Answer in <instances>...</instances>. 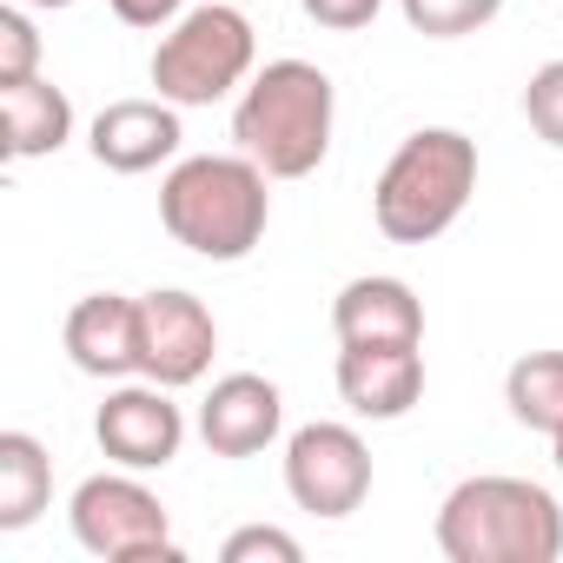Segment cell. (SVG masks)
I'll list each match as a JSON object with an SVG mask.
<instances>
[{
	"mask_svg": "<svg viewBox=\"0 0 563 563\" xmlns=\"http://www.w3.org/2000/svg\"><path fill=\"white\" fill-rule=\"evenodd\" d=\"M265 179L272 173L258 159H245V153H192L159 179V225L192 258L239 265L272 225Z\"/></svg>",
	"mask_w": 563,
	"mask_h": 563,
	"instance_id": "1",
	"label": "cell"
},
{
	"mask_svg": "<svg viewBox=\"0 0 563 563\" xmlns=\"http://www.w3.org/2000/svg\"><path fill=\"white\" fill-rule=\"evenodd\" d=\"M332 120H339V93H332L325 67H312V60H265L239 87L232 146L245 159H258L272 179H306L332 153Z\"/></svg>",
	"mask_w": 563,
	"mask_h": 563,
	"instance_id": "2",
	"label": "cell"
},
{
	"mask_svg": "<svg viewBox=\"0 0 563 563\" xmlns=\"http://www.w3.org/2000/svg\"><path fill=\"white\" fill-rule=\"evenodd\" d=\"M451 563H556L563 556V504L530 477H464L438 504L431 523Z\"/></svg>",
	"mask_w": 563,
	"mask_h": 563,
	"instance_id": "3",
	"label": "cell"
},
{
	"mask_svg": "<svg viewBox=\"0 0 563 563\" xmlns=\"http://www.w3.org/2000/svg\"><path fill=\"white\" fill-rule=\"evenodd\" d=\"M477 192V140L457 126H418L372 186V219L391 245L444 239Z\"/></svg>",
	"mask_w": 563,
	"mask_h": 563,
	"instance_id": "4",
	"label": "cell"
},
{
	"mask_svg": "<svg viewBox=\"0 0 563 563\" xmlns=\"http://www.w3.org/2000/svg\"><path fill=\"white\" fill-rule=\"evenodd\" d=\"M252 67H258V34L225 0L186 8L153 47V87L173 107H212V100L239 93L252 80Z\"/></svg>",
	"mask_w": 563,
	"mask_h": 563,
	"instance_id": "5",
	"label": "cell"
},
{
	"mask_svg": "<svg viewBox=\"0 0 563 563\" xmlns=\"http://www.w3.org/2000/svg\"><path fill=\"white\" fill-rule=\"evenodd\" d=\"M67 523H74V543L100 563H186V550L173 543L166 504L126 464L87 477L67 504Z\"/></svg>",
	"mask_w": 563,
	"mask_h": 563,
	"instance_id": "6",
	"label": "cell"
},
{
	"mask_svg": "<svg viewBox=\"0 0 563 563\" xmlns=\"http://www.w3.org/2000/svg\"><path fill=\"white\" fill-rule=\"evenodd\" d=\"M286 490L312 517H352L372 497V451L352 424L312 418L286 438Z\"/></svg>",
	"mask_w": 563,
	"mask_h": 563,
	"instance_id": "7",
	"label": "cell"
},
{
	"mask_svg": "<svg viewBox=\"0 0 563 563\" xmlns=\"http://www.w3.org/2000/svg\"><path fill=\"white\" fill-rule=\"evenodd\" d=\"M212 352H219V325H212L206 299H192L179 286H159L140 299V378L186 391L212 372Z\"/></svg>",
	"mask_w": 563,
	"mask_h": 563,
	"instance_id": "8",
	"label": "cell"
},
{
	"mask_svg": "<svg viewBox=\"0 0 563 563\" xmlns=\"http://www.w3.org/2000/svg\"><path fill=\"white\" fill-rule=\"evenodd\" d=\"M93 438H100V451H107L113 464H126V471H166V464L179 457V444H186V411H179L173 391L153 385V378L113 385L107 405H100V418H93Z\"/></svg>",
	"mask_w": 563,
	"mask_h": 563,
	"instance_id": "9",
	"label": "cell"
},
{
	"mask_svg": "<svg viewBox=\"0 0 563 563\" xmlns=\"http://www.w3.org/2000/svg\"><path fill=\"white\" fill-rule=\"evenodd\" d=\"M278 424H286V398L258 372H225L199 405V438L212 457H258L278 438Z\"/></svg>",
	"mask_w": 563,
	"mask_h": 563,
	"instance_id": "10",
	"label": "cell"
},
{
	"mask_svg": "<svg viewBox=\"0 0 563 563\" xmlns=\"http://www.w3.org/2000/svg\"><path fill=\"white\" fill-rule=\"evenodd\" d=\"M339 398L352 418L391 424L424 398V352L418 345H339Z\"/></svg>",
	"mask_w": 563,
	"mask_h": 563,
	"instance_id": "11",
	"label": "cell"
},
{
	"mask_svg": "<svg viewBox=\"0 0 563 563\" xmlns=\"http://www.w3.org/2000/svg\"><path fill=\"white\" fill-rule=\"evenodd\" d=\"M67 358L74 372L87 378H140V299H120V292H87L74 312H67Z\"/></svg>",
	"mask_w": 563,
	"mask_h": 563,
	"instance_id": "12",
	"label": "cell"
},
{
	"mask_svg": "<svg viewBox=\"0 0 563 563\" xmlns=\"http://www.w3.org/2000/svg\"><path fill=\"white\" fill-rule=\"evenodd\" d=\"M332 332L339 345H424V306L405 278L365 272L332 299Z\"/></svg>",
	"mask_w": 563,
	"mask_h": 563,
	"instance_id": "13",
	"label": "cell"
},
{
	"mask_svg": "<svg viewBox=\"0 0 563 563\" xmlns=\"http://www.w3.org/2000/svg\"><path fill=\"white\" fill-rule=\"evenodd\" d=\"M179 107L173 100H113V107H100V120H93V133H87V146H93V159L107 166V173H153V166H166L173 153H179Z\"/></svg>",
	"mask_w": 563,
	"mask_h": 563,
	"instance_id": "14",
	"label": "cell"
},
{
	"mask_svg": "<svg viewBox=\"0 0 563 563\" xmlns=\"http://www.w3.org/2000/svg\"><path fill=\"white\" fill-rule=\"evenodd\" d=\"M74 140V100L54 87V80H14L0 87V153L14 166L21 159H47Z\"/></svg>",
	"mask_w": 563,
	"mask_h": 563,
	"instance_id": "15",
	"label": "cell"
},
{
	"mask_svg": "<svg viewBox=\"0 0 563 563\" xmlns=\"http://www.w3.org/2000/svg\"><path fill=\"white\" fill-rule=\"evenodd\" d=\"M54 504V457L34 431H0V530H27Z\"/></svg>",
	"mask_w": 563,
	"mask_h": 563,
	"instance_id": "16",
	"label": "cell"
},
{
	"mask_svg": "<svg viewBox=\"0 0 563 563\" xmlns=\"http://www.w3.org/2000/svg\"><path fill=\"white\" fill-rule=\"evenodd\" d=\"M504 405L523 431L563 438V352H523L504 372Z\"/></svg>",
	"mask_w": 563,
	"mask_h": 563,
	"instance_id": "17",
	"label": "cell"
},
{
	"mask_svg": "<svg viewBox=\"0 0 563 563\" xmlns=\"http://www.w3.org/2000/svg\"><path fill=\"white\" fill-rule=\"evenodd\" d=\"M398 14L424 41H464L504 14V0H398Z\"/></svg>",
	"mask_w": 563,
	"mask_h": 563,
	"instance_id": "18",
	"label": "cell"
},
{
	"mask_svg": "<svg viewBox=\"0 0 563 563\" xmlns=\"http://www.w3.org/2000/svg\"><path fill=\"white\" fill-rule=\"evenodd\" d=\"M41 74V27H34V8H0V87L14 80H34Z\"/></svg>",
	"mask_w": 563,
	"mask_h": 563,
	"instance_id": "19",
	"label": "cell"
},
{
	"mask_svg": "<svg viewBox=\"0 0 563 563\" xmlns=\"http://www.w3.org/2000/svg\"><path fill=\"white\" fill-rule=\"evenodd\" d=\"M523 120H530V133H537L543 146L563 153V60H543V67L530 74V87H523Z\"/></svg>",
	"mask_w": 563,
	"mask_h": 563,
	"instance_id": "20",
	"label": "cell"
},
{
	"mask_svg": "<svg viewBox=\"0 0 563 563\" xmlns=\"http://www.w3.org/2000/svg\"><path fill=\"white\" fill-rule=\"evenodd\" d=\"M219 563H306V543L278 523H245L219 543Z\"/></svg>",
	"mask_w": 563,
	"mask_h": 563,
	"instance_id": "21",
	"label": "cell"
},
{
	"mask_svg": "<svg viewBox=\"0 0 563 563\" xmlns=\"http://www.w3.org/2000/svg\"><path fill=\"white\" fill-rule=\"evenodd\" d=\"M299 8H306L319 27H332V34H358V27H372V21H378L385 0H299Z\"/></svg>",
	"mask_w": 563,
	"mask_h": 563,
	"instance_id": "22",
	"label": "cell"
},
{
	"mask_svg": "<svg viewBox=\"0 0 563 563\" xmlns=\"http://www.w3.org/2000/svg\"><path fill=\"white\" fill-rule=\"evenodd\" d=\"M107 8H113L126 27H159V34H166V27L186 14V0H107Z\"/></svg>",
	"mask_w": 563,
	"mask_h": 563,
	"instance_id": "23",
	"label": "cell"
},
{
	"mask_svg": "<svg viewBox=\"0 0 563 563\" xmlns=\"http://www.w3.org/2000/svg\"><path fill=\"white\" fill-rule=\"evenodd\" d=\"M21 8H74V0H21Z\"/></svg>",
	"mask_w": 563,
	"mask_h": 563,
	"instance_id": "24",
	"label": "cell"
},
{
	"mask_svg": "<svg viewBox=\"0 0 563 563\" xmlns=\"http://www.w3.org/2000/svg\"><path fill=\"white\" fill-rule=\"evenodd\" d=\"M550 451H556V471H563V438H550Z\"/></svg>",
	"mask_w": 563,
	"mask_h": 563,
	"instance_id": "25",
	"label": "cell"
}]
</instances>
